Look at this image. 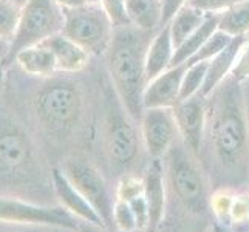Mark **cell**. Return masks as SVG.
I'll return each instance as SVG.
<instances>
[{"instance_id":"obj_37","label":"cell","mask_w":249,"mask_h":232,"mask_svg":"<svg viewBox=\"0 0 249 232\" xmlns=\"http://www.w3.org/2000/svg\"><path fill=\"white\" fill-rule=\"evenodd\" d=\"M8 74H10V65L8 64H0V91L5 89Z\"/></svg>"},{"instance_id":"obj_35","label":"cell","mask_w":249,"mask_h":232,"mask_svg":"<svg viewBox=\"0 0 249 232\" xmlns=\"http://www.w3.org/2000/svg\"><path fill=\"white\" fill-rule=\"evenodd\" d=\"M11 57V40L0 37V64H10Z\"/></svg>"},{"instance_id":"obj_18","label":"cell","mask_w":249,"mask_h":232,"mask_svg":"<svg viewBox=\"0 0 249 232\" xmlns=\"http://www.w3.org/2000/svg\"><path fill=\"white\" fill-rule=\"evenodd\" d=\"M245 36H237L231 40V44L225 50H221L217 56L211 59L208 65V74H206V81L200 94L208 98L226 77L231 76V71H232L234 64L237 61V56L242 47L245 45Z\"/></svg>"},{"instance_id":"obj_13","label":"cell","mask_w":249,"mask_h":232,"mask_svg":"<svg viewBox=\"0 0 249 232\" xmlns=\"http://www.w3.org/2000/svg\"><path fill=\"white\" fill-rule=\"evenodd\" d=\"M51 181H53L54 192L57 195L59 201L64 208L73 214L76 218H79L81 221L91 223L101 228H106L104 221L99 217V214L96 209L90 204V201L73 186V183L65 177L61 167L51 169Z\"/></svg>"},{"instance_id":"obj_22","label":"cell","mask_w":249,"mask_h":232,"mask_svg":"<svg viewBox=\"0 0 249 232\" xmlns=\"http://www.w3.org/2000/svg\"><path fill=\"white\" fill-rule=\"evenodd\" d=\"M206 16L208 14L196 10V8L191 5H184L181 10L172 17V20L169 22V28L175 48L181 45L191 34H194L201 27V23L206 20Z\"/></svg>"},{"instance_id":"obj_14","label":"cell","mask_w":249,"mask_h":232,"mask_svg":"<svg viewBox=\"0 0 249 232\" xmlns=\"http://www.w3.org/2000/svg\"><path fill=\"white\" fill-rule=\"evenodd\" d=\"M144 196L149 206V225L145 232H157L166 212V177L161 158H153L144 172Z\"/></svg>"},{"instance_id":"obj_10","label":"cell","mask_w":249,"mask_h":232,"mask_svg":"<svg viewBox=\"0 0 249 232\" xmlns=\"http://www.w3.org/2000/svg\"><path fill=\"white\" fill-rule=\"evenodd\" d=\"M124 107L110 106L107 111V152L111 164L118 169L128 167L138 155V135L124 115ZM130 118V116H128Z\"/></svg>"},{"instance_id":"obj_28","label":"cell","mask_w":249,"mask_h":232,"mask_svg":"<svg viewBox=\"0 0 249 232\" xmlns=\"http://www.w3.org/2000/svg\"><path fill=\"white\" fill-rule=\"evenodd\" d=\"M113 223L116 228L123 232L128 231H135L138 229V221H136L135 212L130 208V204L124 200H118L115 201V208H113Z\"/></svg>"},{"instance_id":"obj_15","label":"cell","mask_w":249,"mask_h":232,"mask_svg":"<svg viewBox=\"0 0 249 232\" xmlns=\"http://www.w3.org/2000/svg\"><path fill=\"white\" fill-rule=\"evenodd\" d=\"M187 64L167 68L157 77L147 82L144 91V107H174L179 101L181 82Z\"/></svg>"},{"instance_id":"obj_21","label":"cell","mask_w":249,"mask_h":232,"mask_svg":"<svg viewBox=\"0 0 249 232\" xmlns=\"http://www.w3.org/2000/svg\"><path fill=\"white\" fill-rule=\"evenodd\" d=\"M218 22H220V14L206 16V20L201 23V27L194 34H191L181 45L175 48V54L174 59H172V67L187 62L203 47L204 42L211 37V34L215 30H218Z\"/></svg>"},{"instance_id":"obj_31","label":"cell","mask_w":249,"mask_h":232,"mask_svg":"<svg viewBox=\"0 0 249 232\" xmlns=\"http://www.w3.org/2000/svg\"><path fill=\"white\" fill-rule=\"evenodd\" d=\"M234 195L229 189H220L211 196V208L221 220H229V209L232 204Z\"/></svg>"},{"instance_id":"obj_23","label":"cell","mask_w":249,"mask_h":232,"mask_svg":"<svg viewBox=\"0 0 249 232\" xmlns=\"http://www.w3.org/2000/svg\"><path fill=\"white\" fill-rule=\"evenodd\" d=\"M218 28L232 37L245 36L249 33V0H242L221 13Z\"/></svg>"},{"instance_id":"obj_33","label":"cell","mask_w":249,"mask_h":232,"mask_svg":"<svg viewBox=\"0 0 249 232\" xmlns=\"http://www.w3.org/2000/svg\"><path fill=\"white\" fill-rule=\"evenodd\" d=\"M231 76L238 82H243L249 77V42L248 44L245 42V45L240 50L234 68H232V71H231Z\"/></svg>"},{"instance_id":"obj_20","label":"cell","mask_w":249,"mask_h":232,"mask_svg":"<svg viewBox=\"0 0 249 232\" xmlns=\"http://www.w3.org/2000/svg\"><path fill=\"white\" fill-rule=\"evenodd\" d=\"M130 25L145 33L161 28L162 3L161 0H125Z\"/></svg>"},{"instance_id":"obj_2","label":"cell","mask_w":249,"mask_h":232,"mask_svg":"<svg viewBox=\"0 0 249 232\" xmlns=\"http://www.w3.org/2000/svg\"><path fill=\"white\" fill-rule=\"evenodd\" d=\"M150 34L133 25L115 28L107 48V67L118 101L133 121H141L144 113L145 56L150 44Z\"/></svg>"},{"instance_id":"obj_30","label":"cell","mask_w":249,"mask_h":232,"mask_svg":"<svg viewBox=\"0 0 249 232\" xmlns=\"http://www.w3.org/2000/svg\"><path fill=\"white\" fill-rule=\"evenodd\" d=\"M242 0H187V5H191L204 14H221L235 3Z\"/></svg>"},{"instance_id":"obj_1","label":"cell","mask_w":249,"mask_h":232,"mask_svg":"<svg viewBox=\"0 0 249 232\" xmlns=\"http://www.w3.org/2000/svg\"><path fill=\"white\" fill-rule=\"evenodd\" d=\"M211 94V164L221 189H231L249 178V124L242 82L229 76Z\"/></svg>"},{"instance_id":"obj_36","label":"cell","mask_w":249,"mask_h":232,"mask_svg":"<svg viewBox=\"0 0 249 232\" xmlns=\"http://www.w3.org/2000/svg\"><path fill=\"white\" fill-rule=\"evenodd\" d=\"M54 2L61 10H74V8L87 5V0H54Z\"/></svg>"},{"instance_id":"obj_6","label":"cell","mask_w":249,"mask_h":232,"mask_svg":"<svg viewBox=\"0 0 249 232\" xmlns=\"http://www.w3.org/2000/svg\"><path fill=\"white\" fill-rule=\"evenodd\" d=\"M62 13L64 36L79 44L90 54L106 53L115 28L106 11L98 3H87L74 10H62Z\"/></svg>"},{"instance_id":"obj_27","label":"cell","mask_w":249,"mask_h":232,"mask_svg":"<svg viewBox=\"0 0 249 232\" xmlns=\"http://www.w3.org/2000/svg\"><path fill=\"white\" fill-rule=\"evenodd\" d=\"M98 5L106 11L111 25H113V28H121L130 25L125 0H99Z\"/></svg>"},{"instance_id":"obj_32","label":"cell","mask_w":249,"mask_h":232,"mask_svg":"<svg viewBox=\"0 0 249 232\" xmlns=\"http://www.w3.org/2000/svg\"><path fill=\"white\" fill-rule=\"evenodd\" d=\"M229 220L234 223L249 221V194H237L229 209Z\"/></svg>"},{"instance_id":"obj_41","label":"cell","mask_w":249,"mask_h":232,"mask_svg":"<svg viewBox=\"0 0 249 232\" xmlns=\"http://www.w3.org/2000/svg\"><path fill=\"white\" fill-rule=\"evenodd\" d=\"M16 2H17V3H19V5L22 6V5H23L25 2H27V0H16Z\"/></svg>"},{"instance_id":"obj_42","label":"cell","mask_w":249,"mask_h":232,"mask_svg":"<svg viewBox=\"0 0 249 232\" xmlns=\"http://www.w3.org/2000/svg\"><path fill=\"white\" fill-rule=\"evenodd\" d=\"M123 232V231H121ZM128 232H145L144 229H135V231H128Z\"/></svg>"},{"instance_id":"obj_5","label":"cell","mask_w":249,"mask_h":232,"mask_svg":"<svg viewBox=\"0 0 249 232\" xmlns=\"http://www.w3.org/2000/svg\"><path fill=\"white\" fill-rule=\"evenodd\" d=\"M166 158V175L178 200L191 212L203 214L209 206V196L201 172L194 161L195 157L184 144L175 143Z\"/></svg>"},{"instance_id":"obj_9","label":"cell","mask_w":249,"mask_h":232,"mask_svg":"<svg viewBox=\"0 0 249 232\" xmlns=\"http://www.w3.org/2000/svg\"><path fill=\"white\" fill-rule=\"evenodd\" d=\"M62 172L73 183V186L90 201L106 226L113 223V208L115 201L106 184V179L99 170L90 162L81 160H67L62 164Z\"/></svg>"},{"instance_id":"obj_29","label":"cell","mask_w":249,"mask_h":232,"mask_svg":"<svg viewBox=\"0 0 249 232\" xmlns=\"http://www.w3.org/2000/svg\"><path fill=\"white\" fill-rule=\"evenodd\" d=\"M142 192H144V181L142 179H138L132 175H124L121 179H119L116 198L128 201V200H132L133 196L140 195Z\"/></svg>"},{"instance_id":"obj_26","label":"cell","mask_w":249,"mask_h":232,"mask_svg":"<svg viewBox=\"0 0 249 232\" xmlns=\"http://www.w3.org/2000/svg\"><path fill=\"white\" fill-rule=\"evenodd\" d=\"M232 39H234L232 36H229L228 33L221 31L220 28L215 30V31L211 34V37L203 44V47L198 51H196V53L191 59H189L187 62H184V64H195V62L211 61V59L213 56H217L221 50H225L231 44V40H232Z\"/></svg>"},{"instance_id":"obj_12","label":"cell","mask_w":249,"mask_h":232,"mask_svg":"<svg viewBox=\"0 0 249 232\" xmlns=\"http://www.w3.org/2000/svg\"><path fill=\"white\" fill-rule=\"evenodd\" d=\"M178 128L172 107L145 108L141 118V135L152 158L166 157L175 144Z\"/></svg>"},{"instance_id":"obj_39","label":"cell","mask_w":249,"mask_h":232,"mask_svg":"<svg viewBox=\"0 0 249 232\" xmlns=\"http://www.w3.org/2000/svg\"><path fill=\"white\" fill-rule=\"evenodd\" d=\"M217 232H231V231H229L228 228H225V226H223V228H220V229H218Z\"/></svg>"},{"instance_id":"obj_3","label":"cell","mask_w":249,"mask_h":232,"mask_svg":"<svg viewBox=\"0 0 249 232\" xmlns=\"http://www.w3.org/2000/svg\"><path fill=\"white\" fill-rule=\"evenodd\" d=\"M34 81L36 87L30 94V108L37 127L56 141L70 136L78 127L84 110L81 87L57 74Z\"/></svg>"},{"instance_id":"obj_8","label":"cell","mask_w":249,"mask_h":232,"mask_svg":"<svg viewBox=\"0 0 249 232\" xmlns=\"http://www.w3.org/2000/svg\"><path fill=\"white\" fill-rule=\"evenodd\" d=\"M0 223L78 231L81 220L64 206H44L0 195Z\"/></svg>"},{"instance_id":"obj_25","label":"cell","mask_w":249,"mask_h":232,"mask_svg":"<svg viewBox=\"0 0 249 232\" xmlns=\"http://www.w3.org/2000/svg\"><path fill=\"white\" fill-rule=\"evenodd\" d=\"M22 6L16 0H0V37L13 40L19 28Z\"/></svg>"},{"instance_id":"obj_34","label":"cell","mask_w":249,"mask_h":232,"mask_svg":"<svg viewBox=\"0 0 249 232\" xmlns=\"http://www.w3.org/2000/svg\"><path fill=\"white\" fill-rule=\"evenodd\" d=\"M162 3V25H167L172 17H174L184 5H187V0H161Z\"/></svg>"},{"instance_id":"obj_7","label":"cell","mask_w":249,"mask_h":232,"mask_svg":"<svg viewBox=\"0 0 249 232\" xmlns=\"http://www.w3.org/2000/svg\"><path fill=\"white\" fill-rule=\"evenodd\" d=\"M62 25L64 13L54 0H27L22 5L19 28L11 40L10 62L19 50L40 44L62 33Z\"/></svg>"},{"instance_id":"obj_38","label":"cell","mask_w":249,"mask_h":232,"mask_svg":"<svg viewBox=\"0 0 249 232\" xmlns=\"http://www.w3.org/2000/svg\"><path fill=\"white\" fill-rule=\"evenodd\" d=\"M102 229H104V228L96 226V225H91V223L81 221V225H79V228H78V231H76V232H104Z\"/></svg>"},{"instance_id":"obj_16","label":"cell","mask_w":249,"mask_h":232,"mask_svg":"<svg viewBox=\"0 0 249 232\" xmlns=\"http://www.w3.org/2000/svg\"><path fill=\"white\" fill-rule=\"evenodd\" d=\"M10 65H14L17 70L33 79H48L59 74L54 54L45 42L19 50L13 56Z\"/></svg>"},{"instance_id":"obj_4","label":"cell","mask_w":249,"mask_h":232,"mask_svg":"<svg viewBox=\"0 0 249 232\" xmlns=\"http://www.w3.org/2000/svg\"><path fill=\"white\" fill-rule=\"evenodd\" d=\"M3 91V90H2ZM0 91V178L30 179L36 167V152L14 108Z\"/></svg>"},{"instance_id":"obj_24","label":"cell","mask_w":249,"mask_h":232,"mask_svg":"<svg viewBox=\"0 0 249 232\" xmlns=\"http://www.w3.org/2000/svg\"><path fill=\"white\" fill-rule=\"evenodd\" d=\"M208 65L209 61L204 62H195V64H187L186 73L181 82V91H179V101L189 99L200 94L201 89L206 81V74H208Z\"/></svg>"},{"instance_id":"obj_11","label":"cell","mask_w":249,"mask_h":232,"mask_svg":"<svg viewBox=\"0 0 249 232\" xmlns=\"http://www.w3.org/2000/svg\"><path fill=\"white\" fill-rule=\"evenodd\" d=\"M172 110H174L178 135L181 136L183 144L195 158L200 157L204 128L208 125L206 98L203 94H195L189 99L178 101Z\"/></svg>"},{"instance_id":"obj_17","label":"cell","mask_w":249,"mask_h":232,"mask_svg":"<svg viewBox=\"0 0 249 232\" xmlns=\"http://www.w3.org/2000/svg\"><path fill=\"white\" fill-rule=\"evenodd\" d=\"M44 42L53 51L57 65V73L76 74L89 65L91 54L70 37L64 36L62 33H59Z\"/></svg>"},{"instance_id":"obj_19","label":"cell","mask_w":249,"mask_h":232,"mask_svg":"<svg viewBox=\"0 0 249 232\" xmlns=\"http://www.w3.org/2000/svg\"><path fill=\"white\" fill-rule=\"evenodd\" d=\"M174 54L175 45L174 40H172L170 28L167 23L162 25L155 33V36L150 39L147 56H145V77H147V82L172 67Z\"/></svg>"},{"instance_id":"obj_40","label":"cell","mask_w":249,"mask_h":232,"mask_svg":"<svg viewBox=\"0 0 249 232\" xmlns=\"http://www.w3.org/2000/svg\"><path fill=\"white\" fill-rule=\"evenodd\" d=\"M99 0H87V3H90V5H94V3H98Z\"/></svg>"}]
</instances>
